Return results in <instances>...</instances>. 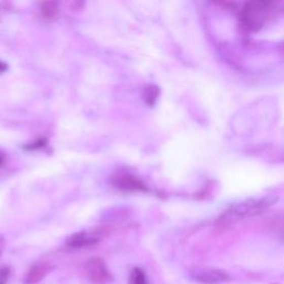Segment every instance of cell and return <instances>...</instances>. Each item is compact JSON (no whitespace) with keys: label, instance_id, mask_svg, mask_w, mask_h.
<instances>
[{"label":"cell","instance_id":"8fae6325","mask_svg":"<svg viewBox=\"0 0 284 284\" xmlns=\"http://www.w3.org/2000/svg\"><path fill=\"white\" fill-rule=\"evenodd\" d=\"M10 275V269L8 266H3L0 268V284H6L8 281Z\"/></svg>","mask_w":284,"mask_h":284},{"label":"cell","instance_id":"52a82bcc","mask_svg":"<svg viewBox=\"0 0 284 284\" xmlns=\"http://www.w3.org/2000/svg\"><path fill=\"white\" fill-rule=\"evenodd\" d=\"M40 11L46 19H55L58 15V4L55 2H45L40 6Z\"/></svg>","mask_w":284,"mask_h":284},{"label":"cell","instance_id":"5bb4252c","mask_svg":"<svg viewBox=\"0 0 284 284\" xmlns=\"http://www.w3.org/2000/svg\"><path fill=\"white\" fill-rule=\"evenodd\" d=\"M0 252H2V246H0Z\"/></svg>","mask_w":284,"mask_h":284},{"label":"cell","instance_id":"ba28073f","mask_svg":"<svg viewBox=\"0 0 284 284\" xmlns=\"http://www.w3.org/2000/svg\"><path fill=\"white\" fill-rule=\"evenodd\" d=\"M159 96V88L156 86H147L144 89V98L145 101L149 104L153 105L157 101V98Z\"/></svg>","mask_w":284,"mask_h":284},{"label":"cell","instance_id":"3957f363","mask_svg":"<svg viewBox=\"0 0 284 284\" xmlns=\"http://www.w3.org/2000/svg\"><path fill=\"white\" fill-rule=\"evenodd\" d=\"M111 185L116 189H118V190H121L124 192H138L147 190L144 183L132 175L114 176L111 180Z\"/></svg>","mask_w":284,"mask_h":284},{"label":"cell","instance_id":"8992f818","mask_svg":"<svg viewBox=\"0 0 284 284\" xmlns=\"http://www.w3.org/2000/svg\"><path fill=\"white\" fill-rule=\"evenodd\" d=\"M98 242V239L94 236H90L86 232H79L74 234L69 239L68 244L73 247H82V246H88Z\"/></svg>","mask_w":284,"mask_h":284},{"label":"cell","instance_id":"277c9868","mask_svg":"<svg viewBox=\"0 0 284 284\" xmlns=\"http://www.w3.org/2000/svg\"><path fill=\"white\" fill-rule=\"evenodd\" d=\"M86 269L89 279L93 282H103L110 277L103 261L100 259H91L90 261H88Z\"/></svg>","mask_w":284,"mask_h":284},{"label":"cell","instance_id":"7c38bea8","mask_svg":"<svg viewBox=\"0 0 284 284\" xmlns=\"http://www.w3.org/2000/svg\"><path fill=\"white\" fill-rule=\"evenodd\" d=\"M45 145H46V140H38L30 146H26V148H27V149H39V148L44 147Z\"/></svg>","mask_w":284,"mask_h":284},{"label":"cell","instance_id":"9c48e42d","mask_svg":"<svg viewBox=\"0 0 284 284\" xmlns=\"http://www.w3.org/2000/svg\"><path fill=\"white\" fill-rule=\"evenodd\" d=\"M45 273H46V270L43 268V266H36V268H33L30 271V273H29L27 280H26V283L34 284L36 282H38L43 279Z\"/></svg>","mask_w":284,"mask_h":284},{"label":"cell","instance_id":"7a4b0ae2","mask_svg":"<svg viewBox=\"0 0 284 284\" xmlns=\"http://www.w3.org/2000/svg\"><path fill=\"white\" fill-rule=\"evenodd\" d=\"M271 6V3L265 2H256V3H247L245 7L242 11V21L248 29H258L262 25L266 11H268Z\"/></svg>","mask_w":284,"mask_h":284},{"label":"cell","instance_id":"6da1fadb","mask_svg":"<svg viewBox=\"0 0 284 284\" xmlns=\"http://www.w3.org/2000/svg\"><path fill=\"white\" fill-rule=\"evenodd\" d=\"M277 201L276 197H262V198H251L234 203L224 212L221 217L222 220L234 221L239 219L250 218L261 215L265 210L270 209Z\"/></svg>","mask_w":284,"mask_h":284},{"label":"cell","instance_id":"30bf717a","mask_svg":"<svg viewBox=\"0 0 284 284\" xmlns=\"http://www.w3.org/2000/svg\"><path fill=\"white\" fill-rule=\"evenodd\" d=\"M129 284H147V277L145 272L141 269H134L130 276Z\"/></svg>","mask_w":284,"mask_h":284},{"label":"cell","instance_id":"4fadbf2b","mask_svg":"<svg viewBox=\"0 0 284 284\" xmlns=\"http://www.w3.org/2000/svg\"><path fill=\"white\" fill-rule=\"evenodd\" d=\"M7 64L6 63H4V62H2L0 61V73H3V71H5V70H7Z\"/></svg>","mask_w":284,"mask_h":284},{"label":"cell","instance_id":"5b68a950","mask_svg":"<svg viewBox=\"0 0 284 284\" xmlns=\"http://www.w3.org/2000/svg\"><path fill=\"white\" fill-rule=\"evenodd\" d=\"M194 279L205 284H220L228 282L230 280V276L222 270L210 269L199 272V273L194 275Z\"/></svg>","mask_w":284,"mask_h":284}]
</instances>
